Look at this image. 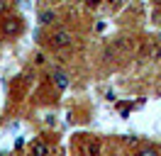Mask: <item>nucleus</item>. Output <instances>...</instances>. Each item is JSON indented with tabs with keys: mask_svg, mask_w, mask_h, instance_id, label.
<instances>
[{
	"mask_svg": "<svg viewBox=\"0 0 161 156\" xmlns=\"http://www.w3.org/2000/svg\"><path fill=\"white\" fill-rule=\"evenodd\" d=\"M51 81H54V86L59 88V90H66L71 86V78L64 68H51Z\"/></svg>",
	"mask_w": 161,
	"mask_h": 156,
	"instance_id": "20e7f679",
	"label": "nucleus"
},
{
	"mask_svg": "<svg viewBox=\"0 0 161 156\" xmlns=\"http://www.w3.org/2000/svg\"><path fill=\"white\" fill-rule=\"evenodd\" d=\"M0 44H3V37H0Z\"/></svg>",
	"mask_w": 161,
	"mask_h": 156,
	"instance_id": "f8f14e48",
	"label": "nucleus"
},
{
	"mask_svg": "<svg viewBox=\"0 0 161 156\" xmlns=\"http://www.w3.org/2000/svg\"><path fill=\"white\" fill-rule=\"evenodd\" d=\"M30 156H51V144L44 139H37L30 149Z\"/></svg>",
	"mask_w": 161,
	"mask_h": 156,
	"instance_id": "39448f33",
	"label": "nucleus"
},
{
	"mask_svg": "<svg viewBox=\"0 0 161 156\" xmlns=\"http://www.w3.org/2000/svg\"><path fill=\"white\" fill-rule=\"evenodd\" d=\"M98 5H100L98 0H88V3H86V8H88V10H95V8H98Z\"/></svg>",
	"mask_w": 161,
	"mask_h": 156,
	"instance_id": "9d476101",
	"label": "nucleus"
},
{
	"mask_svg": "<svg viewBox=\"0 0 161 156\" xmlns=\"http://www.w3.org/2000/svg\"><path fill=\"white\" fill-rule=\"evenodd\" d=\"M137 156H161V151L154 144H147V146H142L139 151H137Z\"/></svg>",
	"mask_w": 161,
	"mask_h": 156,
	"instance_id": "423d86ee",
	"label": "nucleus"
},
{
	"mask_svg": "<svg viewBox=\"0 0 161 156\" xmlns=\"http://www.w3.org/2000/svg\"><path fill=\"white\" fill-rule=\"evenodd\" d=\"M37 17H39V25H42V27H54V25L59 22V12H56L54 8H39Z\"/></svg>",
	"mask_w": 161,
	"mask_h": 156,
	"instance_id": "7ed1b4c3",
	"label": "nucleus"
},
{
	"mask_svg": "<svg viewBox=\"0 0 161 156\" xmlns=\"http://www.w3.org/2000/svg\"><path fill=\"white\" fill-rule=\"evenodd\" d=\"M25 29V20L17 15H5L0 20V37H20Z\"/></svg>",
	"mask_w": 161,
	"mask_h": 156,
	"instance_id": "f257e3e1",
	"label": "nucleus"
},
{
	"mask_svg": "<svg viewBox=\"0 0 161 156\" xmlns=\"http://www.w3.org/2000/svg\"><path fill=\"white\" fill-rule=\"evenodd\" d=\"M151 61H161V44L151 47Z\"/></svg>",
	"mask_w": 161,
	"mask_h": 156,
	"instance_id": "0eeeda50",
	"label": "nucleus"
},
{
	"mask_svg": "<svg viewBox=\"0 0 161 156\" xmlns=\"http://www.w3.org/2000/svg\"><path fill=\"white\" fill-rule=\"evenodd\" d=\"M10 10H12V3H5V0H0V17H5Z\"/></svg>",
	"mask_w": 161,
	"mask_h": 156,
	"instance_id": "6e6552de",
	"label": "nucleus"
},
{
	"mask_svg": "<svg viewBox=\"0 0 161 156\" xmlns=\"http://www.w3.org/2000/svg\"><path fill=\"white\" fill-rule=\"evenodd\" d=\"M159 44H161V34H159Z\"/></svg>",
	"mask_w": 161,
	"mask_h": 156,
	"instance_id": "9b49d317",
	"label": "nucleus"
},
{
	"mask_svg": "<svg viewBox=\"0 0 161 156\" xmlns=\"http://www.w3.org/2000/svg\"><path fill=\"white\" fill-rule=\"evenodd\" d=\"M49 47H54V49H71L73 47V34H71V29L56 27L49 34Z\"/></svg>",
	"mask_w": 161,
	"mask_h": 156,
	"instance_id": "f03ea898",
	"label": "nucleus"
},
{
	"mask_svg": "<svg viewBox=\"0 0 161 156\" xmlns=\"http://www.w3.org/2000/svg\"><path fill=\"white\" fill-rule=\"evenodd\" d=\"M34 64H37V66H44V64H47V56H44L42 51H37V54H34Z\"/></svg>",
	"mask_w": 161,
	"mask_h": 156,
	"instance_id": "1a4fd4ad",
	"label": "nucleus"
}]
</instances>
